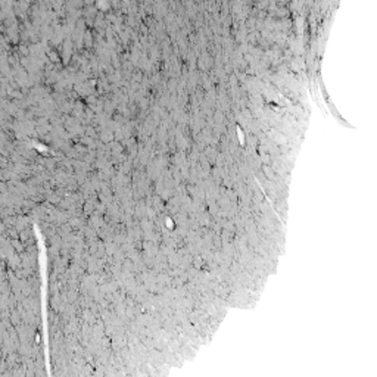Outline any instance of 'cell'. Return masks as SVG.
Here are the masks:
<instances>
[{"instance_id":"6da1fadb","label":"cell","mask_w":377,"mask_h":377,"mask_svg":"<svg viewBox=\"0 0 377 377\" xmlns=\"http://www.w3.org/2000/svg\"><path fill=\"white\" fill-rule=\"evenodd\" d=\"M203 262H205V261H203L200 256H197V258H194L193 259V267L196 270H202V268H203Z\"/></svg>"}]
</instances>
